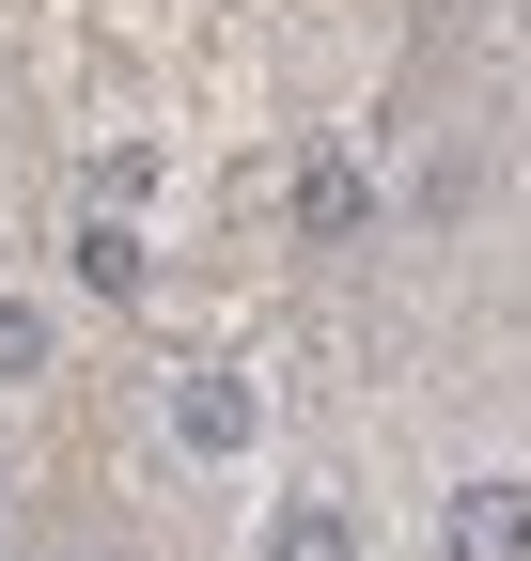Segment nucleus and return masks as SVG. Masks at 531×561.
Instances as JSON below:
<instances>
[{"instance_id": "1", "label": "nucleus", "mask_w": 531, "mask_h": 561, "mask_svg": "<svg viewBox=\"0 0 531 561\" xmlns=\"http://www.w3.org/2000/svg\"><path fill=\"white\" fill-rule=\"evenodd\" d=\"M438 546L453 561H531V500H516V483H470V500L438 515Z\"/></svg>"}, {"instance_id": "3", "label": "nucleus", "mask_w": 531, "mask_h": 561, "mask_svg": "<svg viewBox=\"0 0 531 561\" xmlns=\"http://www.w3.org/2000/svg\"><path fill=\"white\" fill-rule=\"evenodd\" d=\"M250 437V390L235 375H188V453H235Z\"/></svg>"}, {"instance_id": "5", "label": "nucleus", "mask_w": 531, "mask_h": 561, "mask_svg": "<svg viewBox=\"0 0 531 561\" xmlns=\"http://www.w3.org/2000/svg\"><path fill=\"white\" fill-rule=\"evenodd\" d=\"M32 343H47V328H32L16 297H0V375H32Z\"/></svg>"}, {"instance_id": "2", "label": "nucleus", "mask_w": 531, "mask_h": 561, "mask_svg": "<svg viewBox=\"0 0 531 561\" xmlns=\"http://www.w3.org/2000/svg\"><path fill=\"white\" fill-rule=\"evenodd\" d=\"M63 265H79L94 297H142V234H125V219H79V250H63Z\"/></svg>"}, {"instance_id": "4", "label": "nucleus", "mask_w": 531, "mask_h": 561, "mask_svg": "<svg viewBox=\"0 0 531 561\" xmlns=\"http://www.w3.org/2000/svg\"><path fill=\"white\" fill-rule=\"evenodd\" d=\"M266 561H360V530H344V500H297V515H282V546H266Z\"/></svg>"}]
</instances>
